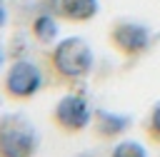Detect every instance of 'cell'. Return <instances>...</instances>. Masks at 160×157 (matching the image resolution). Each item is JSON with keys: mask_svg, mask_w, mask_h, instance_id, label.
<instances>
[{"mask_svg": "<svg viewBox=\"0 0 160 157\" xmlns=\"http://www.w3.org/2000/svg\"><path fill=\"white\" fill-rule=\"evenodd\" d=\"M42 82H45V75L32 60H15L2 75L0 92L5 100L28 102L42 90Z\"/></svg>", "mask_w": 160, "mask_h": 157, "instance_id": "3", "label": "cell"}, {"mask_svg": "<svg viewBox=\"0 0 160 157\" xmlns=\"http://www.w3.org/2000/svg\"><path fill=\"white\" fill-rule=\"evenodd\" d=\"M108 42L110 47L125 57V60H138L148 52L152 35L148 30V25L135 22V20H115L108 30Z\"/></svg>", "mask_w": 160, "mask_h": 157, "instance_id": "4", "label": "cell"}, {"mask_svg": "<svg viewBox=\"0 0 160 157\" xmlns=\"http://www.w3.org/2000/svg\"><path fill=\"white\" fill-rule=\"evenodd\" d=\"M100 10L98 0H55V15L72 25L90 22Z\"/></svg>", "mask_w": 160, "mask_h": 157, "instance_id": "7", "label": "cell"}, {"mask_svg": "<svg viewBox=\"0 0 160 157\" xmlns=\"http://www.w3.org/2000/svg\"><path fill=\"white\" fill-rule=\"evenodd\" d=\"M40 147L38 127L20 112L0 115V157H35Z\"/></svg>", "mask_w": 160, "mask_h": 157, "instance_id": "2", "label": "cell"}, {"mask_svg": "<svg viewBox=\"0 0 160 157\" xmlns=\"http://www.w3.org/2000/svg\"><path fill=\"white\" fill-rule=\"evenodd\" d=\"M142 132H145V140L150 145H158L160 147V102L150 110V115L145 117L142 122Z\"/></svg>", "mask_w": 160, "mask_h": 157, "instance_id": "9", "label": "cell"}, {"mask_svg": "<svg viewBox=\"0 0 160 157\" xmlns=\"http://www.w3.org/2000/svg\"><path fill=\"white\" fill-rule=\"evenodd\" d=\"M8 25V5H5V0H0V30Z\"/></svg>", "mask_w": 160, "mask_h": 157, "instance_id": "11", "label": "cell"}, {"mask_svg": "<svg viewBox=\"0 0 160 157\" xmlns=\"http://www.w3.org/2000/svg\"><path fill=\"white\" fill-rule=\"evenodd\" d=\"M48 70H50V77L58 82V85H78L82 80H88V75L92 72V47L88 45V40L82 37H62L58 40L48 57Z\"/></svg>", "mask_w": 160, "mask_h": 157, "instance_id": "1", "label": "cell"}, {"mask_svg": "<svg viewBox=\"0 0 160 157\" xmlns=\"http://www.w3.org/2000/svg\"><path fill=\"white\" fill-rule=\"evenodd\" d=\"M30 35L35 37L38 45H52L58 42V15L40 12L30 22Z\"/></svg>", "mask_w": 160, "mask_h": 157, "instance_id": "8", "label": "cell"}, {"mask_svg": "<svg viewBox=\"0 0 160 157\" xmlns=\"http://www.w3.org/2000/svg\"><path fill=\"white\" fill-rule=\"evenodd\" d=\"M2 62H5V55H2V50H0V67H2Z\"/></svg>", "mask_w": 160, "mask_h": 157, "instance_id": "12", "label": "cell"}, {"mask_svg": "<svg viewBox=\"0 0 160 157\" xmlns=\"http://www.w3.org/2000/svg\"><path fill=\"white\" fill-rule=\"evenodd\" d=\"M110 157H148L145 147L135 140H120L115 142V147L110 150Z\"/></svg>", "mask_w": 160, "mask_h": 157, "instance_id": "10", "label": "cell"}, {"mask_svg": "<svg viewBox=\"0 0 160 157\" xmlns=\"http://www.w3.org/2000/svg\"><path fill=\"white\" fill-rule=\"evenodd\" d=\"M50 122L58 132L62 135H80L82 130L90 127L92 122V110L88 105V100L78 92H68L62 95L52 110H50Z\"/></svg>", "mask_w": 160, "mask_h": 157, "instance_id": "5", "label": "cell"}, {"mask_svg": "<svg viewBox=\"0 0 160 157\" xmlns=\"http://www.w3.org/2000/svg\"><path fill=\"white\" fill-rule=\"evenodd\" d=\"M92 135L102 142H118L128 127H130V117L128 115H120V112H112V110H95L92 112Z\"/></svg>", "mask_w": 160, "mask_h": 157, "instance_id": "6", "label": "cell"}]
</instances>
